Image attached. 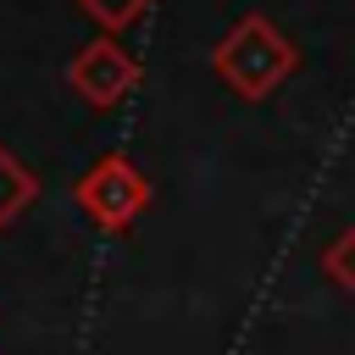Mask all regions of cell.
<instances>
[{"instance_id": "3957f363", "label": "cell", "mask_w": 355, "mask_h": 355, "mask_svg": "<svg viewBox=\"0 0 355 355\" xmlns=\"http://www.w3.org/2000/svg\"><path fill=\"white\" fill-rule=\"evenodd\" d=\"M139 83V61L128 55V44L116 33H100L89 44H78V55L67 61V89L89 105V111H111L128 100V89Z\"/></svg>"}, {"instance_id": "8992f818", "label": "cell", "mask_w": 355, "mask_h": 355, "mask_svg": "<svg viewBox=\"0 0 355 355\" xmlns=\"http://www.w3.org/2000/svg\"><path fill=\"white\" fill-rule=\"evenodd\" d=\"M89 22H100V33H122V28H133L155 0H72Z\"/></svg>"}, {"instance_id": "6da1fadb", "label": "cell", "mask_w": 355, "mask_h": 355, "mask_svg": "<svg viewBox=\"0 0 355 355\" xmlns=\"http://www.w3.org/2000/svg\"><path fill=\"white\" fill-rule=\"evenodd\" d=\"M300 67V50L294 39L261 17V11H244L216 44H211V72L239 94V100H266L283 89V78Z\"/></svg>"}, {"instance_id": "7a4b0ae2", "label": "cell", "mask_w": 355, "mask_h": 355, "mask_svg": "<svg viewBox=\"0 0 355 355\" xmlns=\"http://www.w3.org/2000/svg\"><path fill=\"white\" fill-rule=\"evenodd\" d=\"M72 200H78V211H83L94 227L122 233V227H133V222L144 216V205H150V178H144L122 150H105L100 161H89V166L72 178Z\"/></svg>"}, {"instance_id": "277c9868", "label": "cell", "mask_w": 355, "mask_h": 355, "mask_svg": "<svg viewBox=\"0 0 355 355\" xmlns=\"http://www.w3.org/2000/svg\"><path fill=\"white\" fill-rule=\"evenodd\" d=\"M33 194H39V178L0 144V227H11V222L33 205Z\"/></svg>"}, {"instance_id": "5b68a950", "label": "cell", "mask_w": 355, "mask_h": 355, "mask_svg": "<svg viewBox=\"0 0 355 355\" xmlns=\"http://www.w3.org/2000/svg\"><path fill=\"white\" fill-rule=\"evenodd\" d=\"M322 272H327V283H333V288L355 294V222H349V227H338V233L327 239V250H322Z\"/></svg>"}]
</instances>
